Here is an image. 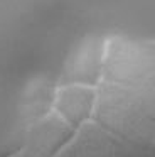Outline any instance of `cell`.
<instances>
[{
    "mask_svg": "<svg viewBox=\"0 0 155 157\" xmlns=\"http://www.w3.org/2000/svg\"><path fill=\"white\" fill-rule=\"evenodd\" d=\"M0 157H155V51L96 0H0Z\"/></svg>",
    "mask_w": 155,
    "mask_h": 157,
    "instance_id": "cell-1",
    "label": "cell"
}]
</instances>
